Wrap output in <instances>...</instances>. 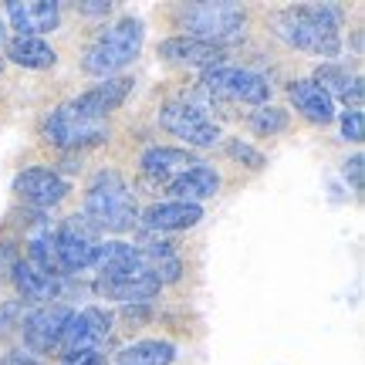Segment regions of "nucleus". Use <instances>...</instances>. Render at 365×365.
<instances>
[{"label": "nucleus", "mask_w": 365, "mask_h": 365, "mask_svg": "<svg viewBox=\"0 0 365 365\" xmlns=\"http://www.w3.org/2000/svg\"><path fill=\"white\" fill-rule=\"evenodd\" d=\"M274 27H277L281 41H287L298 51L314 54V58H339L341 51V14L328 4L287 7L274 17Z\"/></svg>", "instance_id": "f257e3e1"}, {"label": "nucleus", "mask_w": 365, "mask_h": 365, "mask_svg": "<svg viewBox=\"0 0 365 365\" xmlns=\"http://www.w3.org/2000/svg\"><path fill=\"white\" fill-rule=\"evenodd\" d=\"M85 217L98 234H125L139 223V203L118 170H98L85 190Z\"/></svg>", "instance_id": "f03ea898"}, {"label": "nucleus", "mask_w": 365, "mask_h": 365, "mask_svg": "<svg viewBox=\"0 0 365 365\" xmlns=\"http://www.w3.org/2000/svg\"><path fill=\"white\" fill-rule=\"evenodd\" d=\"M143 44L145 24L139 17H122L88 44V51L81 58V71H88L95 78H115L122 68H129L139 58Z\"/></svg>", "instance_id": "7ed1b4c3"}, {"label": "nucleus", "mask_w": 365, "mask_h": 365, "mask_svg": "<svg viewBox=\"0 0 365 365\" xmlns=\"http://www.w3.org/2000/svg\"><path fill=\"white\" fill-rule=\"evenodd\" d=\"M176 24L182 31H190L186 38L207 41V44H220L227 48V41H234L244 34L247 24V11L240 4H186L176 11Z\"/></svg>", "instance_id": "20e7f679"}, {"label": "nucleus", "mask_w": 365, "mask_h": 365, "mask_svg": "<svg viewBox=\"0 0 365 365\" xmlns=\"http://www.w3.org/2000/svg\"><path fill=\"white\" fill-rule=\"evenodd\" d=\"M159 125L182 139L186 149H207V145L220 143V125L207 115V105H200L196 98H173L163 105L159 112Z\"/></svg>", "instance_id": "39448f33"}, {"label": "nucleus", "mask_w": 365, "mask_h": 365, "mask_svg": "<svg viewBox=\"0 0 365 365\" xmlns=\"http://www.w3.org/2000/svg\"><path fill=\"white\" fill-rule=\"evenodd\" d=\"M200 88L207 91L210 98H230V102H244V105H267L271 98V85L264 75L250 71V68H237V65H217L203 71Z\"/></svg>", "instance_id": "423d86ee"}, {"label": "nucleus", "mask_w": 365, "mask_h": 365, "mask_svg": "<svg viewBox=\"0 0 365 365\" xmlns=\"http://www.w3.org/2000/svg\"><path fill=\"white\" fill-rule=\"evenodd\" d=\"M41 135H44L48 145H58V149H68V153H78V149L102 145L105 139H108V125H105V122H95V118L78 115V112H71L65 102L44 118Z\"/></svg>", "instance_id": "0eeeda50"}, {"label": "nucleus", "mask_w": 365, "mask_h": 365, "mask_svg": "<svg viewBox=\"0 0 365 365\" xmlns=\"http://www.w3.org/2000/svg\"><path fill=\"white\" fill-rule=\"evenodd\" d=\"M98 247H102V234L91 227V220L85 213H75L61 220V227L54 230V254L61 271H88L98 261Z\"/></svg>", "instance_id": "6e6552de"}, {"label": "nucleus", "mask_w": 365, "mask_h": 365, "mask_svg": "<svg viewBox=\"0 0 365 365\" xmlns=\"http://www.w3.org/2000/svg\"><path fill=\"white\" fill-rule=\"evenodd\" d=\"M71 312H75V308H68L61 301L31 308L24 318V325H21V339H24L27 352H34V355L54 352V349L61 345V335H65V325H68V318H71Z\"/></svg>", "instance_id": "1a4fd4ad"}, {"label": "nucleus", "mask_w": 365, "mask_h": 365, "mask_svg": "<svg viewBox=\"0 0 365 365\" xmlns=\"http://www.w3.org/2000/svg\"><path fill=\"white\" fill-rule=\"evenodd\" d=\"M108 335H112V312L102 304H88L81 312H71L58 349H61V355L91 352V349H102Z\"/></svg>", "instance_id": "9d476101"}, {"label": "nucleus", "mask_w": 365, "mask_h": 365, "mask_svg": "<svg viewBox=\"0 0 365 365\" xmlns=\"http://www.w3.org/2000/svg\"><path fill=\"white\" fill-rule=\"evenodd\" d=\"M159 291H163V284L149 274V267L122 271V274H98V277H95V294L105 301H122L125 308H129V304L153 301Z\"/></svg>", "instance_id": "9b49d317"}, {"label": "nucleus", "mask_w": 365, "mask_h": 365, "mask_svg": "<svg viewBox=\"0 0 365 365\" xmlns=\"http://www.w3.org/2000/svg\"><path fill=\"white\" fill-rule=\"evenodd\" d=\"M132 88H135V81L125 78V75L102 78L98 85H91L88 91L75 95V98L68 102V108H71V112H78V115H85V118L105 122V118L112 115V112H118V108L125 105V98L132 95Z\"/></svg>", "instance_id": "f8f14e48"}, {"label": "nucleus", "mask_w": 365, "mask_h": 365, "mask_svg": "<svg viewBox=\"0 0 365 365\" xmlns=\"http://www.w3.org/2000/svg\"><path fill=\"white\" fill-rule=\"evenodd\" d=\"M68 180L58 170H48V166H31V170L17 173L14 176V193L17 200H24L31 207L38 210H51L58 207L61 200L68 196Z\"/></svg>", "instance_id": "ddd939ff"}, {"label": "nucleus", "mask_w": 365, "mask_h": 365, "mask_svg": "<svg viewBox=\"0 0 365 365\" xmlns=\"http://www.w3.org/2000/svg\"><path fill=\"white\" fill-rule=\"evenodd\" d=\"M65 277H54V274L41 271L34 264H27L24 257H17V264H14V271H11L14 287H17L21 301H27V304H51V301H61L65 298Z\"/></svg>", "instance_id": "4468645a"}, {"label": "nucleus", "mask_w": 365, "mask_h": 365, "mask_svg": "<svg viewBox=\"0 0 365 365\" xmlns=\"http://www.w3.org/2000/svg\"><path fill=\"white\" fill-rule=\"evenodd\" d=\"M159 58L170 61V65H190V68H203V71H207V68L227 65V48L186 38V34H176V38L159 41Z\"/></svg>", "instance_id": "2eb2a0df"}, {"label": "nucleus", "mask_w": 365, "mask_h": 365, "mask_svg": "<svg viewBox=\"0 0 365 365\" xmlns=\"http://www.w3.org/2000/svg\"><path fill=\"white\" fill-rule=\"evenodd\" d=\"M200 220H203V207L182 203V200H163V203H153L139 213V223L149 234H180V230L196 227Z\"/></svg>", "instance_id": "dca6fc26"}, {"label": "nucleus", "mask_w": 365, "mask_h": 365, "mask_svg": "<svg viewBox=\"0 0 365 365\" xmlns=\"http://www.w3.org/2000/svg\"><path fill=\"white\" fill-rule=\"evenodd\" d=\"M7 21L17 31V38H41V34H51L54 27L61 24V7L54 0H34V4L11 0Z\"/></svg>", "instance_id": "f3484780"}, {"label": "nucleus", "mask_w": 365, "mask_h": 365, "mask_svg": "<svg viewBox=\"0 0 365 365\" xmlns=\"http://www.w3.org/2000/svg\"><path fill=\"white\" fill-rule=\"evenodd\" d=\"M196 163H200V156H196L193 149H180V145H153V149H145L143 159H139L145 180H156V182L176 180L180 173H186L190 166H196Z\"/></svg>", "instance_id": "a211bd4d"}, {"label": "nucleus", "mask_w": 365, "mask_h": 365, "mask_svg": "<svg viewBox=\"0 0 365 365\" xmlns=\"http://www.w3.org/2000/svg\"><path fill=\"white\" fill-rule=\"evenodd\" d=\"M170 186L173 200H182V203H203V200H210V196L220 193V173L213 170V166H207V163H196V166H190L186 173H180L176 180L166 182Z\"/></svg>", "instance_id": "6ab92c4d"}, {"label": "nucleus", "mask_w": 365, "mask_h": 365, "mask_svg": "<svg viewBox=\"0 0 365 365\" xmlns=\"http://www.w3.org/2000/svg\"><path fill=\"white\" fill-rule=\"evenodd\" d=\"M287 98H291V105H294L308 122H318V125H328L331 118L339 115V112H335V98H331L325 88H318L312 78L291 81Z\"/></svg>", "instance_id": "aec40b11"}, {"label": "nucleus", "mask_w": 365, "mask_h": 365, "mask_svg": "<svg viewBox=\"0 0 365 365\" xmlns=\"http://www.w3.org/2000/svg\"><path fill=\"white\" fill-rule=\"evenodd\" d=\"M312 81L318 85V88H325L331 98L345 102V108H359V105H362V98H365L362 78H359V75H349V68L331 65V61L318 65V71H314Z\"/></svg>", "instance_id": "412c9836"}, {"label": "nucleus", "mask_w": 365, "mask_h": 365, "mask_svg": "<svg viewBox=\"0 0 365 365\" xmlns=\"http://www.w3.org/2000/svg\"><path fill=\"white\" fill-rule=\"evenodd\" d=\"M4 61H14V65L31 68V71H48V68L58 65V51H54L44 38H17V34H14V38L7 41Z\"/></svg>", "instance_id": "4be33fe9"}, {"label": "nucleus", "mask_w": 365, "mask_h": 365, "mask_svg": "<svg viewBox=\"0 0 365 365\" xmlns=\"http://www.w3.org/2000/svg\"><path fill=\"white\" fill-rule=\"evenodd\" d=\"M173 362H176V345L166 339L132 341L115 355V365H173Z\"/></svg>", "instance_id": "5701e85b"}, {"label": "nucleus", "mask_w": 365, "mask_h": 365, "mask_svg": "<svg viewBox=\"0 0 365 365\" xmlns=\"http://www.w3.org/2000/svg\"><path fill=\"white\" fill-rule=\"evenodd\" d=\"M250 129L257 135H277L287 129V112L277 105H261L257 112H250Z\"/></svg>", "instance_id": "b1692460"}, {"label": "nucleus", "mask_w": 365, "mask_h": 365, "mask_svg": "<svg viewBox=\"0 0 365 365\" xmlns=\"http://www.w3.org/2000/svg\"><path fill=\"white\" fill-rule=\"evenodd\" d=\"M31 304L27 301H4L0 304V339H11V335H21V325H24Z\"/></svg>", "instance_id": "393cba45"}, {"label": "nucleus", "mask_w": 365, "mask_h": 365, "mask_svg": "<svg viewBox=\"0 0 365 365\" xmlns=\"http://www.w3.org/2000/svg\"><path fill=\"white\" fill-rule=\"evenodd\" d=\"M227 156L237 159V163L247 166V170H264V166H267V159H264L261 149H254V145L244 143V139H227Z\"/></svg>", "instance_id": "a878e982"}, {"label": "nucleus", "mask_w": 365, "mask_h": 365, "mask_svg": "<svg viewBox=\"0 0 365 365\" xmlns=\"http://www.w3.org/2000/svg\"><path fill=\"white\" fill-rule=\"evenodd\" d=\"M339 125H341V139H345V143H362L365 139L362 108H345V112L339 115Z\"/></svg>", "instance_id": "bb28decb"}, {"label": "nucleus", "mask_w": 365, "mask_h": 365, "mask_svg": "<svg viewBox=\"0 0 365 365\" xmlns=\"http://www.w3.org/2000/svg\"><path fill=\"white\" fill-rule=\"evenodd\" d=\"M345 182L352 186L355 193H362V186H365V159H362V153H355L352 159H345Z\"/></svg>", "instance_id": "cd10ccee"}, {"label": "nucleus", "mask_w": 365, "mask_h": 365, "mask_svg": "<svg viewBox=\"0 0 365 365\" xmlns=\"http://www.w3.org/2000/svg\"><path fill=\"white\" fill-rule=\"evenodd\" d=\"M61 365H108L102 349H91V352H71L61 359Z\"/></svg>", "instance_id": "c85d7f7f"}, {"label": "nucleus", "mask_w": 365, "mask_h": 365, "mask_svg": "<svg viewBox=\"0 0 365 365\" xmlns=\"http://www.w3.org/2000/svg\"><path fill=\"white\" fill-rule=\"evenodd\" d=\"M112 11V4H105V0H85L78 4V14H88V17H98V14H108Z\"/></svg>", "instance_id": "c756f323"}, {"label": "nucleus", "mask_w": 365, "mask_h": 365, "mask_svg": "<svg viewBox=\"0 0 365 365\" xmlns=\"http://www.w3.org/2000/svg\"><path fill=\"white\" fill-rule=\"evenodd\" d=\"M14 264H17V250L7 247V244H0V274H11Z\"/></svg>", "instance_id": "7c9ffc66"}, {"label": "nucleus", "mask_w": 365, "mask_h": 365, "mask_svg": "<svg viewBox=\"0 0 365 365\" xmlns=\"http://www.w3.org/2000/svg\"><path fill=\"white\" fill-rule=\"evenodd\" d=\"M0 365H38L31 355H24V352H7L4 359H0Z\"/></svg>", "instance_id": "2f4dec72"}, {"label": "nucleus", "mask_w": 365, "mask_h": 365, "mask_svg": "<svg viewBox=\"0 0 365 365\" xmlns=\"http://www.w3.org/2000/svg\"><path fill=\"white\" fill-rule=\"evenodd\" d=\"M0 41H7V31H4V21H0Z\"/></svg>", "instance_id": "473e14b6"}, {"label": "nucleus", "mask_w": 365, "mask_h": 365, "mask_svg": "<svg viewBox=\"0 0 365 365\" xmlns=\"http://www.w3.org/2000/svg\"><path fill=\"white\" fill-rule=\"evenodd\" d=\"M4 65H7V61H4V54H0V71H4Z\"/></svg>", "instance_id": "72a5a7b5"}]
</instances>
